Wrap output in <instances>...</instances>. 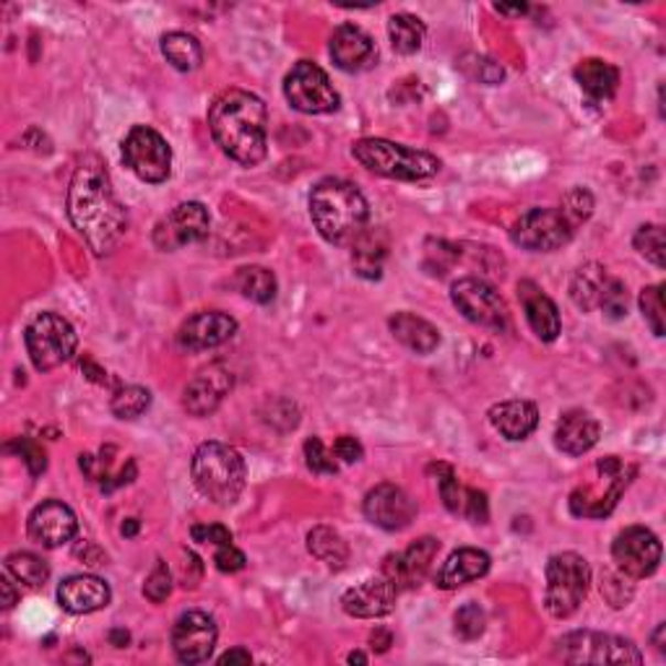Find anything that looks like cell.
Wrapping results in <instances>:
<instances>
[{
	"label": "cell",
	"instance_id": "cell-1",
	"mask_svg": "<svg viewBox=\"0 0 666 666\" xmlns=\"http://www.w3.org/2000/svg\"><path fill=\"white\" fill-rule=\"evenodd\" d=\"M68 216L97 256H110L126 237L128 214L97 157H86L76 166L68 187Z\"/></svg>",
	"mask_w": 666,
	"mask_h": 666
},
{
	"label": "cell",
	"instance_id": "cell-2",
	"mask_svg": "<svg viewBox=\"0 0 666 666\" xmlns=\"http://www.w3.org/2000/svg\"><path fill=\"white\" fill-rule=\"evenodd\" d=\"M208 130L216 147L243 166L260 164L269 151V112L250 92H222L208 110Z\"/></svg>",
	"mask_w": 666,
	"mask_h": 666
},
{
	"label": "cell",
	"instance_id": "cell-3",
	"mask_svg": "<svg viewBox=\"0 0 666 666\" xmlns=\"http://www.w3.org/2000/svg\"><path fill=\"white\" fill-rule=\"evenodd\" d=\"M310 219L325 243L354 245L367 232L370 206L357 185L329 178L310 193Z\"/></svg>",
	"mask_w": 666,
	"mask_h": 666
},
{
	"label": "cell",
	"instance_id": "cell-4",
	"mask_svg": "<svg viewBox=\"0 0 666 666\" xmlns=\"http://www.w3.org/2000/svg\"><path fill=\"white\" fill-rule=\"evenodd\" d=\"M191 472L201 495L212 500L214 505H222V508H227V505L243 495L245 476H248L243 455L232 445L214 443V440L198 445V451L193 455Z\"/></svg>",
	"mask_w": 666,
	"mask_h": 666
},
{
	"label": "cell",
	"instance_id": "cell-5",
	"mask_svg": "<svg viewBox=\"0 0 666 666\" xmlns=\"http://www.w3.org/2000/svg\"><path fill=\"white\" fill-rule=\"evenodd\" d=\"M352 154L375 175L404 180V183H422L440 172L438 157L386 139H362L352 147Z\"/></svg>",
	"mask_w": 666,
	"mask_h": 666
},
{
	"label": "cell",
	"instance_id": "cell-6",
	"mask_svg": "<svg viewBox=\"0 0 666 666\" xmlns=\"http://www.w3.org/2000/svg\"><path fill=\"white\" fill-rule=\"evenodd\" d=\"M591 586V568L581 555L560 552L547 562L545 606L557 620H568L581 610Z\"/></svg>",
	"mask_w": 666,
	"mask_h": 666
},
{
	"label": "cell",
	"instance_id": "cell-7",
	"mask_svg": "<svg viewBox=\"0 0 666 666\" xmlns=\"http://www.w3.org/2000/svg\"><path fill=\"white\" fill-rule=\"evenodd\" d=\"M24 344L32 365L40 373H50L74 359L78 350V333L63 315L40 313L26 325Z\"/></svg>",
	"mask_w": 666,
	"mask_h": 666
},
{
	"label": "cell",
	"instance_id": "cell-8",
	"mask_svg": "<svg viewBox=\"0 0 666 666\" xmlns=\"http://www.w3.org/2000/svg\"><path fill=\"white\" fill-rule=\"evenodd\" d=\"M557 654L570 664H643V654L633 641L591 630L565 635L557 641Z\"/></svg>",
	"mask_w": 666,
	"mask_h": 666
},
{
	"label": "cell",
	"instance_id": "cell-9",
	"mask_svg": "<svg viewBox=\"0 0 666 666\" xmlns=\"http://www.w3.org/2000/svg\"><path fill=\"white\" fill-rule=\"evenodd\" d=\"M122 162L143 183H164L172 172V149L162 133L149 126H136L122 139Z\"/></svg>",
	"mask_w": 666,
	"mask_h": 666
},
{
	"label": "cell",
	"instance_id": "cell-10",
	"mask_svg": "<svg viewBox=\"0 0 666 666\" xmlns=\"http://www.w3.org/2000/svg\"><path fill=\"white\" fill-rule=\"evenodd\" d=\"M284 97L297 112L305 115H329L342 105L329 74L310 61H300L289 71L284 78Z\"/></svg>",
	"mask_w": 666,
	"mask_h": 666
},
{
	"label": "cell",
	"instance_id": "cell-11",
	"mask_svg": "<svg viewBox=\"0 0 666 666\" xmlns=\"http://www.w3.org/2000/svg\"><path fill=\"white\" fill-rule=\"evenodd\" d=\"M597 472H599V482L581 484V487L570 495V511H573V516H581V518L610 516L614 505H617L622 490L630 484L625 463H622L617 455H610V459L599 461Z\"/></svg>",
	"mask_w": 666,
	"mask_h": 666
},
{
	"label": "cell",
	"instance_id": "cell-12",
	"mask_svg": "<svg viewBox=\"0 0 666 666\" xmlns=\"http://www.w3.org/2000/svg\"><path fill=\"white\" fill-rule=\"evenodd\" d=\"M576 235V224L562 208H531L513 224L511 240L531 253H552L568 245Z\"/></svg>",
	"mask_w": 666,
	"mask_h": 666
},
{
	"label": "cell",
	"instance_id": "cell-13",
	"mask_svg": "<svg viewBox=\"0 0 666 666\" xmlns=\"http://www.w3.org/2000/svg\"><path fill=\"white\" fill-rule=\"evenodd\" d=\"M451 300L459 313L472 321L482 329H492V331H503L508 329L511 323V313L505 300L500 297V292L487 281L466 277L459 279L451 287Z\"/></svg>",
	"mask_w": 666,
	"mask_h": 666
},
{
	"label": "cell",
	"instance_id": "cell-14",
	"mask_svg": "<svg viewBox=\"0 0 666 666\" xmlns=\"http://www.w3.org/2000/svg\"><path fill=\"white\" fill-rule=\"evenodd\" d=\"M612 557L622 576L648 578L656 573L658 562H662V541L646 526H630L614 539Z\"/></svg>",
	"mask_w": 666,
	"mask_h": 666
},
{
	"label": "cell",
	"instance_id": "cell-15",
	"mask_svg": "<svg viewBox=\"0 0 666 666\" xmlns=\"http://www.w3.org/2000/svg\"><path fill=\"white\" fill-rule=\"evenodd\" d=\"M212 229V216L198 201H187L172 208L154 229V243L159 250H178L183 245L204 240Z\"/></svg>",
	"mask_w": 666,
	"mask_h": 666
},
{
	"label": "cell",
	"instance_id": "cell-16",
	"mask_svg": "<svg viewBox=\"0 0 666 666\" xmlns=\"http://www.w3.org/2000/svg\"><path fill=\"white\" fill-rule=\"evenodd\" d=\"M219 630L206 612L180 614L172 627V651L183 664H204L214 654Z\"/></svg>",
	"mask_w": 666,
	"mask_h": 666
},
{
	"label": "cell",
	"instance_id": "cell-17",
	"mask_svg": "<svg viewBox=\"0 0 666 666\" xmlns=\"http://www.w3.org/2000/svg\"><path fill=\"white\" fill-rule=\"evenodd\" d=\"M365 516L383 531H404L417 516V505L396 484H378L365 495Z\"/></svg>",
	"mask_w": 666,
	"mask_h": 666
},
{
	"label": "cell",
	"instance_id": "cell-18",
	"mask_svg": "<svg viewBox=\"0 0 666 666\" xmlns=\"http://www.w3.org/2000/svg\"><path fill=\"white\" fill-rule=\"evenodd\" d=\"M26 531H29V539L37 541V545L47 549H57L68 545V541L78 534L76 513L65 503H61V500H45V503L29 513Z\"/></svg>",
	"mask_w": 666,
	"mask_h": 666
},
{
	"label": "cell",
	"instance_id": "cell-19",
	"mask_svg": "<svg viewBox=\"0 0 666 666\" xmlns=\"http://www.w3.org/2000/svg\"><path fill=\"white\" fill-rule=\"evenodd\" d=\"M438 552H440L438 539L432 537L419 539L409 549H404V552L388 555L386 562H383V576H386L388 581H394L398 591L417 589V586L427 578V573H430Z\"/></svg>",
	"mask_w": 666,
	"mask_h": 666
},
{
	"label": "cell",
	"instance_id": "cell-20",
	"mask_svg": "<svg viewBox=\"0 0 666 666\" xmlns=\"http://www.w3.org/2000/svg\"><path fill=\"white\" fill-rule=\"evenodd\" d=\"M331 61L346 74H362L378 63V47L365 29L342 24L331 34Z\"/></svg>",
	"mask_w": 666,
	"mask_h": 666
},
{
	"label": "cell",
	"instance_id": "cell-21",
	"mask_svg": "<svg viewBox=\"0 0 666 666\" xmlns=\"http://www.w3.org/2000/svg\"><path fill=\"white\" fill-rule=\"evenodd\" d=\"M396 599H398L396 583L388 581L386 576H380L346 591L342 597V606L350 617L378 620L396 610Z\"/></svg>",
	"mask_w": 666,
	"mask_h": 666
},
{
	"label": "cell",
	"instance_id": "cell-22",
	"mask_svg": "<svg viewBox=\"0 0 666 666\" xmlns=\"http://www.w3.org/2000/svg\"><path fill=\"white\" fill-rule=\"evenodd\" d=\"M237 333V321L219 310H204L195 313L183 323V329L178 333V342L187 352H204L214 350L224 342H229Z\"/></svg>",
	"mask_w": 666,
	"mask_h": 666
},
{
	"label": "cell",
	"instance_id": "cell-23",
	"mask_svg": "<svg viewBox=\"0 0 666 666\" xmlns=\"http://www.w3.org/2000/svg\"><path fill=\"white\" fill-rule=\"evenodd\" d=\"M232 388V375L222 365H212L201 370L187 383L183 394V407L193 417H208L224 401Z\"/></svg>",
	"mask_w": 666,
	"mask_h": 666
},
{
	"label": "cell",
	"instance_id": "cell-24",
	"mask_svg": "<svg viewBox=\"0 0 666 666\" xmlns=\"http://www.w3.org/2000/svg\"><path fill=\"white\" fill-rule=\"evenodd\" d=\"M112 591L97 576H71L57 586V602L71 614H92L110 604Z\"/></svg>",
	"mask_w": 666,
	"mask_h": 666
},
{
	"label": "cell",
	"instance_id": "cell-25",
	"mask_svg": "<svg viewBox=\"0 0 666 666\" xmlns=\"http://www.w3.org/2000/svg\"><path fill=\"white\" fill-rule=\"evenodd\" d=\"M599 436H602V427H599L597 419L589 411L573 409L565 411L560 422H557L555 445L568 455H583L599 443Z\"/></svg>",
	"mask_w": 666,
	"mask_h": 666
},
{
	"label": "cell",
	"instance_id": "cell-26",
	"mask_svg": "<svg viewBox=\"0 0 666 666\" xmlns=\"http://www.w3.org/2000/svg\"><path fill=\"white\" fill-rule=\"evenodd\" d=\"M490 565H492L490 555L482 552V549H474V547L455 549V552L443 562V568L438 570L436 586L443 591L461 589V586L480 581V578L487 576Z\"/></svg>",
	"mask_w": 666,
	"mask_h": 666
},
{
	"label": "cell",
	"instance_id": "cell-27",
	"mask_svg": "<svg viewBox=\"0 0 666 666\" xmlns=\"http://www.w3.org/2000/svg\"><path fill=\"white\" fill-rule=\"evenodd\" d=\"M518 297L524 300L526 321L531 325V331L537 333L541 342H555L562 329L560 310H557L555 302L534 281H520Z\"/></svg>",
	"mask_w": 666,
	"mask_h": 666
},
{
	"label": "cell",
	"instance_id": "cell-28",
	"mask_svg": "<svg viewBox=\"0 0 666 666\" xmlns=\"http://www.w3.org/2000/svg\"><path fill=\"white\" fill-rule=\"evenodd\" d=\"M490 422L505 440H513V443H516V440H526L534 430H537L539 409L537 404L513 398V401L495 404V407L490 409Z\"/></svg>",
	"mask_w": 666,
	"mask_h": 666
},
{
	"label": "cell",
	"instance_id": "cell-29",
	"mask_svg": "<svg viewBox=\"0 0 666 666\" xmlns=\"http://www.w3.org/2000/svg\"><path fill=\"white\" fill-rule=\"evenodd\" d=\"M573 76L586 97H589V103H610L614 94H617L620 71L612 63L599 61V57H586V61L578 63Z\"/></svg>",
	"mask_w": 666,
	"mask_h": 666
},
{
	"label": "cell",
	"instance_id": "cell-30",
	"mask_svg": "<svg viewBox=\"0 0 666 666\" xmlns=\"http://www.w3.org/2000/svg\"><path fill=\"white\" fill-rule=\"evenodd\" d=\"M388 325L396 342H401L411 352L432 354L440 346V331L415 313H396Z\"/></svg>",
	"mask_w": 666,
	"mask_h": 666
},
{
	"label": "cell",
	"instance_id": "cell-31",
	"mask_svg": "<svg viewBox=\"0 0 666 666\" xmlns=\"http://www.w3.org/2000/svg\"><path fill=\"white\" fill-rule=\"evenodd\" d=\"M162 55L166 57V63H170L172 68L180 71V74H191V71H195L201 63H204V50H201L198 40L185 32L164 34Z\"/></svg>",
	"mask_w": 666,
	"mask_h": 666
},
{
	"label": "cell",
	"instance_id": "cell-32",
	"mask_svg": "<svg viewBox=\"0 0 666 666\" xmlns=\"http://www.w3.org/2000/svg\"><path fill=\"white\" fill-rule=\"evenodd\" d=\"M308 549L310 555H315L318 560L336 570H342L346 560H350V547H346L342 534L331 526H315L308 534Z\"/></svg>",
	"mask_w": 666,
	"mask_h": 666
},
{
	"label": "cell",
	"instance_id": "cell-33",
	"mask_svg": "<svg viewBox=\"0 0 666 666\" xmlns=\"http://www.w3.org/2000/svg\"><path fill=\"white\" fill-rule=\"evenodd\" d=\"M425 24L411 13H394L388 21V37L390 45L398 55H415L422 50L425 42Z\"/></svg>",
	"mask_w": 666,
	"mask_h": 666
},
{
	"label": "cell",
	"instance_id": "cell-34",
	"mask_svg": "<svg viewBox=\"0 0 666 666\" xmlns=\"http://www.w3.org/2000/svg\"><path fill=\"white\" fill-rule=\"evenodd\" d=\"M235 287L240 289L243 297L258 302V305H269L277 297V277L264 266H248V269L237 271Z\"/></svg>",
	"mask_w": 666,
	"mask_h": 666
},
{
	"label": "cell",
	"instance_id": "cell-35",
	"mask_svg": "<svg viewBox=\"0 0 666 666\" xmlns=\"http://www.w3.org/2000/svg\"><path fill=\"white\" fill-rule=\"evenodd\" d=\"M606 271L602 266L589 264L583 266L581 271L573 277V284H570V297L581 310H593L599 308V297H602V289L606 284Z\"/></svg>",
	"mask_w": 666,
	"mask_h": 666
},
{
	"label": "cell",
	"instance_id": "cell-36",
	"mask_svg": "<svg viewBox=\"0 0 666 666\" xmlns=\"http://www.w3.org/2000/svg\"><path fill=\"white\" fill-rule=\"evenodd\" d=\"M378 232H365L357 243H354V271L362 279H380L383 260H386V243L378 240Z\"/></svg>",
	"mask_w": 666,
	"mask_h": 666
},
{
	"label": "cell",
	"instance_id": "cell-37",
	"mask_svg": "<svg viewBox=\"0 0 666 666\" xmlns=\"http://www.w3.org/2000/svg\"><path fill=\"white\" fill-rule=\"evenodd\" d=\"M6 570L13 576V581L29 586V589H40L50 578V565L32 552L9 555L6 557Z\"/></svg>",
	"mask_w": 666,
	"mask_h": 666
},
{
	"label": "cell",
	"instance_id": "cell-38",
	"mask_svg": "<svg viewBox=\"0 0 666 666\" xmlns=\"http://www.w3.org/2000/svg\"><path fill=\"white\" fill-rule=\"evenodd\" d=\"M151 407V394L141 386H126L112 398L110 409L118 419H136Z\"/></svg>",
	"mask_w": 666,
	"mask_h": 666
},
{
	"label": "cell",
	"instance_id": "cell-39",
	"mask_svg": "<svg viewBox=\"0 0 666 666\" xmlns=\"http://www.w3.org/2000/svg\"><path fill=\"white\" fill-rule=\"evenodd\" d=\"M633 245L643 258L651 260L658 269H664V229L658 227V224H643V227L635 232Z\"/></svg>",
	"mask_w": 666,
	"mask_h": 666
},
{
	"label": "cell",
	"instance_id": "cell-40",
	"mask_svg": "<svg viewBox=\"0 0 666 666\" xmlns=\"http://www.w3.org/2000/svg\"><path fill=\"white\" fill-rule=\"evenodd\" d=\"M641 310L654 336H664V284H651L641 292Z\"/></svg>",
	"mask_w": 666,
	"mask_h": 666
},
{
	"label": "cell",
	"instance_id": "cell-41",
	"mask_svg": "<svg viewBox=\"0 0 666 666\" xmlns=\"http://www.w3.org/2000/svg\"><path fill=\"white\" fill-rule=\"evenodd\" d=\"M484 625H487V617H484V610L476 602L463 604L459 612H455V633L461 635L463 641H474L484 633Z\"/></svg>",
	"mask_w": 666,
	"mask_h": 666
},
{
	"label": "cell",
	"instance_id": "cell-42",
	"mask_svg": "<svg viewBox=\"0 0 666 666\" xmlns=\"http://www.w3.org/2000/svg\"><path fill=\"white\" fill-rule=\"evenodd\" d=\"M599 308H602L604 315L612 318V321H620V318L627 315V289L620 279H606L602 297H599Z\"/></svg>",
	"mask_w": 666,
	"mask_h": 666
},
{
	"label": "cell",
	"instance_id": "cell-43",
	"mask_svg": "<svg viewBox=\"0 0 666 666\" xmlns=\"http://www.w3.org/2000/svg\"><path fill=\"white\" fill-rule=\"evenodd\" d=\"M172 593V576L170 570H166L164 562H157V568L151 570V576L147 578V583H143V597L149 599V602L162 604L166 597Z\"/></svg>",
	"mask_w": 666,
	"mask_h": 666
},
{
	"label": "cell",
	"instance_id": "cell-44",
	"mask_svg": "<svg viewBox=\"0 0 666 666\" xmlns=\"http://www.w3.org/2000/svg\"><path fill=\"white\" fill-rule=\"evenodd\" d=\"M305 461H308L310 472H315V474H336L339 472L336 461H333V455L325 451L321 438L305 440Z\"/></svg>",
	"mask_w": 666,
	"mask_h": 666
},
{
	"label": "cell",
	"instance_id": "cell-45",
	"mask_svg": "<svg viewBox=\"0 0 666 666\" xmlns=\"http://www.w3.org/2000/svg\"><path fill=\"white\" fill-rule=\"evenodd\" d=\"M591 212H593V198H591V193L589 191H583V187H576L573 193L568 195V198H565V206H562V214L568 216L570 222L576 224H581V222H586L591 216Z\"/></svg>",
	"mask_w": 666,
	"mask_h": 666
},
{
	"label": "cell",
	"instance_id": "cell-46",
	"mask_svg": "<svg viewBox=\"0 0 666 666\" xmlns=\"http://www.w3.org/2000/svg\"><path fill=\"white\" fill-rule=\"evenodd\" d=\"M443 472H445V476L440 480V495H443L445 508L451 513H463V500H466V492L461 490V484H459V480H455L451 466H443Z\"/></svg>",
	"mask_w": 666,
	"mask_h": 666
},
{
	"label": "cell",
	"instance_id": "cell-47",
	"mask_svg": "<svg viewBox=\"0 0 666 666\" xmlns=\"http://www.w3.org/2000/svg\"><path fill=\"white\" fill-rule=\"evenodd\" d=\"M11 451H19V455L21 459L26 461V466H29V472H32L34 476H40L42 472H45L47 469V459H45V451H42L40 445H34V443H29V440H17V443L11 445Z\"/></svg>",
	"mask_w": 666,
	"mask_h": 666
},
{
	"label": "cell",
	"instance_id": "cell-48",
	"mask_svg": "<svg viewBox=\"0 0 666 666\" xmlns=\"http://www.w3.org/2000/svg\"><path fill=\"white\" fill-rule=\"evenodd\" d=\"M191 537H193L195 541H201V545H216V547L232 545V531H229L227 526H219V524L193 526Z\"/></svg>",
	"mask_w": 666,
	"mask_h": 666
},
{
	"label": "cell",
	"instance_id": "cell-49",
	"mask_svg": "<svg viewBox=\"0 0 666 666\" xmlns=\"http://www.w3.org/2000/svg\"><path fill=\"white\" fill-rule=\"evenodd\" d=\"M214 562H216V568L222 570V573H237V570L245 568V562H248V560H245V555L235 545H224V547L216 549Z\"/></svg>",
	"mask_w": 666,
	"mask_h": 666
},
{
	"label": "cell",
	"instance_id": "cell-50",
	"mask_svg": "<svg viewBox=\"0 0 666 666\" xmlns=\"http://www.w3.org/2000/svg\"><path fill=\"white\" fill-rule=\"evenodd\" d=\"M463 513L476 524L487 520V497L476 490H466V500H463Z\"/></svg>",
	"mask_w": 666,
	"mask_h": 666
},
{
	"label": "cell",
	"instance_id": "cell-51",
	"mask_svg": "<svg viewBox=\"0 0 666 666\" xmlns=\"http://www.w3.org/2000/svg\"><path fill=\"white\" fill-rule=\"evenodd\" d=\"M333 451H336V455L346 463H357L362 461V455H365V448H362V443L357 438L352 436H342L336 440V445H333Z\"/></svg>",
	"mask_w": 666,
	"mask_h": 666
},
{
	"label": "cell",
	"instance_id": "cell-52",
	"mask_svg": "<svg viewBox=\"0 0 666 666\" xmlns=\"http://www.w3.org/2000/svg\"><path fill=\"white\" fill-rule=\"evenodd\" d=\"M11 573L9 570H6L3 573V578H0V591H3V610H11L13 604H17V599H19V593H17V589H13V581H11Z\"/></svg>",
	"mask_w": 666,
	"mask_h": 666
},
{
	"label": "cell",
	"instance_id": "cell-53",
	"mask_svg": "<svg viewBox=\"0 0 666 666\" xmlns=\"http://www.w3.org/2000/svg\"><path fill=\"white\" fill-rule=\"evenodd\" d=\"M250 662H253L250 651H245V648H232L219 658V664H250Z\"/></svg>",
	"mask_w": 666,
	"mask_h": 666
},
{
	"label": "cell",
	"instance_id": "cell-54",
	"mask_svg": "<svg viewBox=\"0 0 666 666\" xmlns=\"http://www.w3.org/2000/svg\"><path fill=\"white\" fill-rule=\"evenodd\" d=\"M497 13H505V17H524V13L528 11L526 6H495Z\"/></svg>",
	"mask_w": 666,
	"mask_h": 666
},
{
	"label": "cell",
	"instance_id": "cell-55",
	"mask_svg": "<svg viewBox=\"0 0 666 666\" xmlns=\"http://www.w3.org/2000/svg\"><path fill=\"white\" fill-rule=\"evenodd\" d=\"M110 641H112V646L122 648V646H126V643L130 641V635L126 633V630H112V633H110Z\"/></svg>",
	"mask_w": 666,
	"mask_h": 666
},
{
	"label": "cell",
	"instance_id": "cell-56",
	"mask_svg": "<svg viewBox=\"0 0 666 666\" xmlns=\"http://www.w3.org/2000/svg\"><path fill=\"white\" fill-rule=\"evenodd\" d=\"M373 643H378V651H388V646H390V635H388V633L373 635Z\"/></svg>",
	"mask_w": 666,
	"mask_h": 666
},
{
	"label": "cell",
	"instance_id": "cell-57",
	"mask_svg": "<svg viewBox=\"0 0 666 666\" xmlns=\"http://www.w3.org/2000/svg\"><path fill=\"white\" fill-rule=\"evenodd\" d=\"M136 531H139V520L130 518L128 524H122V537H133Z\"/></svg>",
	"mask_w": 666,
	"mask_h": 666
},
{
	"label": "cell",
	"instance_id": "cell-58",
	"mask_svg": "<svg viewBox=\"0 0 666 666\" xmlns=\"http://www.w3.org/2000/svg\"><path fill=\"white\" fill-rule=\"evenodd\" d=\"M664 633H666V625H658L656 633H654V646L658 651H664Z\"/></svg>",
	"mask_w": 666,
	"mask_h": 666
},
{
	"label": "cell",
	"instance_id": "cell-59",
	"mask_svg": "<svg viewBox=\"0 0 666 666\" xmlns=\"http://www.w3.org/2000/svg\"><path fill=\"white\" fill-rule=\"evenodd\" d=\"M350 662H352V664H354V662H357V664H367V656H362V654H352V656H350Z\"/></svg>",
	"mask_w": 666,
	"mask_h": 666
}]
</instances>
